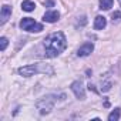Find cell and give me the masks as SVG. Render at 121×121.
I'll return each instance as SVG.
<instances>
[{
    "label": "cell",
    "instance_id": "13",
    "mask_svg": "<svg viewBox=\"0 0 121 121\" xmlns=\"http://www.w3.org/2000/svg\"><path fill=\"white\" fill-rule=\"evenodd\" d=\"M111 22H112V23L121 22V12H114V13L111 14Z\"/></svg>",
    "mask_w": 121,
    "mask_h": 121
},
{
    "label": "cell",
    "instance_id": "12",
    "mask_svg": "<svg viewBox=\"0 0 121 121\" xmlns=\"http://www.w3.org/2000/svg\"><path fill=\"white\" fill-rule=\"evenodd\" d=\"M114 0H100V9L101 10H110L112 7Z\"/></svg>",
    "mask_w": 121,
    "mask_h": 121
},
{
    "label": "cell",
    "instance_id": "5",
    "mask_svg": "<svg viewBox=\"0 0 121 121\" xmlns=\"http://www.w3.org/2000/svg\"><path fill=\"white\" fill-rule=\"evenodd\" d=\"M71 90H73V93L76 94V97H77L78 100H84V98H86V90H84L81 81H74V83L71 84Z\"/></svg>",
    "mask_w": 121,
    "mask_h": 121
},
{
    "label": "cell",
    "instance_id": "6",
    "mask_svg": "<svg viewBox=\"0 0 121 121\" xmlns=\"http://www.w3.org/2000/svg\"><path fill=\"white\" fill-rule=\"evenodd\" d=\"M93 50H94L93 43H84V44L77 50V56H78V57H87V56H90V54L93 53Z\"/></svg>",
    "mask_w": 121,
    "mask_h": 121
},
{
    "label": "cell",
    "instance_id": "15",
    "mask_svg": "<svg viewBox=\"0 0 121 121\" xmlns=\"http://www.w3.org/2000/svg\"><path fill=\"white\" fill-rule=\"evenodd\" d=\"M44 4H46V6L53 7V6H54V2H53V0H44Z\"/></svg>",
    "mask_w": 121,
    "mask_h": 121
},
{
    "label": "cell",
    "instance_id": "14",
    "mask_svg": "<svg viewBox=\"0 0 121 121\" xmlns=\"http://www.w3.org/2000/svg\"><path fill=\"white\" fill-rule=\"evenodd\" d=\"M7 43H9V40H7L6 37H2V39H0V50H2V51H4V50H6Z\"/></svg>",
    "mask_w": 121,
    "mask_h": 121
},
{
    "label": "cell",
    "instance_id": "1",
    "mask_svg": "<svg viewBox=\"0 0 121 121\" xmlns=\"http://www.w3.org/2000/svg\"><path fill=\"white\" fill-rule=\"evenodd\" d=\"M67 47V39L64 36V33L61 31H56L53 34H50L48 37H46L44 40V50H46V56L47 57H57L60 56Z\"/></svg>",
    "mask_w": 121,
    "mask_h": 121
},
{
    "label": "cell",
    "instance_id": "7",
    "mask_svg": "<svg viewBox=\"0 0 121 121\" xmlns=\"http://www.w3.org/2000/svg\"><path fill=\"white\" fill-rule=\"evenodd\" d=\"M12 16V7L9 4H3L2 6V12H0V24H4L9 17Z\"/></svg>",
    "mask_w": 121,
    "mask_h": 121
},
{
    "label": "cell",
    "instance_id": "10",
    "mask_svg": "<svg viewBox=\"0 0 121 121\" xmlns=\"http://www.w3.org/2000/svg\"><path fill=\"white\" fill-rule=\"evenodd\" d=\"M22 9L24 12H33L36 9V4H34V2H31V0H24L22 3Z\"/></svg>",
    "mask_w": 121,
    "mask_h": 121
},
{
    "label": "cell",
    "instance_id": "8",
    "mask_svg": "<svg viewBox=\"0 0 121 121\" xmlns=\"http://www.w3.org/2000/svg\"><path fill=\"white\" fill-rule=\"evenodd\" d=\"M58 19H60V13H58L57 10L46 12V14L43 16V20H44V22H47V23H56Z\"/></svg>",
    "mask_w": 121,
    "mask_h": 121
},
{
    "label": "cell",
    "instance_id": "3",
    "mask_svg": "<svg viewBox=\"0 0 121 121\" xmlns=\"http://www.w3.org/2000/svg\"><path fill=\"white\" fill-rule=\"evenodd\" d=\"M20 27L26 31H31V33H39L43 30V24L37 23L34 19L31 17H24L22 22H20Z\"/></svg>",
    "mask_w": 121,
    "mask_h": 121
},
{
    "label": "cell",
    "instance_id": "4",
    "mask_svg": "<svg viewBox=\"0 0 121 121\" xmlns=\"http://www.w3.org/2000/svg\"><path fill=\"white\" fill-rule=\"evenodd\" d=\"M39 71H43V70H40L37 64H30V66H24V67L19 69V74L23 76V77H31Z\"/></svg>",
    "mask_w": 121,
    "mask_h": 121
},
{
    "label": "cell",
    "instance_id": "2",
    "mask_svg": "<svg viewBox=\"0 0 121 121\" xmlns=\"http://www.w3.org/2000/svg\"><path fill=\"white\" fill-rule=\"evenodd\" d=\"M54 104H56V97H54V95H46V97L40 98V100L36 103V107H37L39 112H40L41 115H44V114H48V112L53 110Z\"/></svg>",
    "mask_w": 121,
    "mask_h": 121
},
{
    "label": "cell",
    "instance_id": "11",
    "mask_svg": "<svg viewBox=\"0 0 121 121\" xmlns=\"http://www.w3.org/2000/svg\"><path fill=\"white\" fill-rule=\"evenodd\" d=\"M120 117H121V110H120V108H115V110H112V111L110 112L108 121H118Z\"/></svg>",
    "mask_w": 121,
    "mask_h": 121
},
{
    "label": "cell",
    "instance_id": "16",
    "mask_svg": "<svg viewBox=\"0 0 121 121\" xmlns=\"http://www.w3.org/2000/svg\"><path fill=\"white\" fill-rule=\"evenodd\" d=\"M120 4H121V0H120Z\"/></svg>",
    "mask_w": 121,
    "mask_h": 121
},
{
    "label": "cell",
    "instance_id": "9",
    "mask_svg": "<svg viewBox=\"0 0 121 121\" xmlns=\"http://www.w3.org/2000/svg\"><path fill=\"white\" fill-rule=\"evenodd\" d=\"M105 26H107V20L104 16H97L94 19V29L95 30H103Z\"/></svg>",
    "mask_w": 121,
    "mask_h": 121
}]
</instances>
